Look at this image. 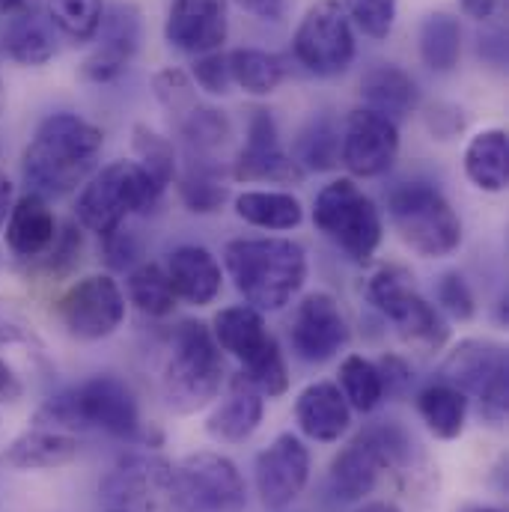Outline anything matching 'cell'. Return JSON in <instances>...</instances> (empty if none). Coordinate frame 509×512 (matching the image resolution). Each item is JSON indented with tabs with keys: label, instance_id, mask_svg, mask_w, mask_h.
Segmentation results:
<instances>
[{
	"label": "cell",
	"instance_id": "cell-1",
	"mask_svg": "<svg viewBox=\"0 0 509 512\" xmlns=\"http://www.w3.org/2000/svg\"><path fill=\"white\" fill-rule=\"evenodd\" d=\"M105 146L102 128L78 114L42 120L21 155V176L39 197H63L87 182Z\"/></svg>",
	"mask_w": 509,
	"mask_h": 512
},
{
	"label": "cell",
	"instance_id": "cell-2",
	"mask_svg": "<svg viewBox=\"0 0 509 512\" xmlns=\"http://www.w3.org/2000/svg\"><path fill=\"white\" fill-rule=\"evenodd\" d=\"M33 423L63 429V432L96 429V432H105V435L123 438V441L143 438L134 390L111 373L93 376L87 382L48 396L39 405V411L33 414Z\"/></svg>",
	"mask_w": 509,
	"mask_h": 512
},
{
	"label": "cell",
	"instance_id": "cell-3",
	"mask_svg": "<svg viewBox=\"0 0 509 512\" xmlns=\"http://www.w3.org/2000/svg\"><path fill=\"white\" fill-rule=\"evenodd\" d=\"M239 295L259 313L283 310L307 280V254L292 239H236L224 248Z\"/></svg>",
	"mask_w": 509,
	"mask_h": 512
},
{
	"label": "cell",
	"instance_id": "cell-4",
	"mask_svg": "<svg viewBox=\"0 0 509 512\" xmlns=\"http://www.w3.org/2000/svg\"><path fill=\"white\" fill-rule=\"evenodd\" d=\"M224 352L203 322H182L173 334V349L161 376L164 402L176 414H197L224 387Z\"/></svg>",
	"mask_w": 509,
	"mask_h": 512
},
{
	"label": "cell",
	"instance_id": "cell-5",
	"mask_svg": "<svg viewBox=\"0 0 509 512\" xmlns=\"http://www.w3.org/2000/svg\"><path fill=\"white\" fill-rule=\"evenodd\" d=\"M414 441L396 420H379L352 438L328 468L331 495L343 504H358L379 486L384 471H399L411 462Z\"/></svg>",
	"mask_w": 509,
	"mask_h": 512
},
{
	"label": "cell",
	"instance_id": "cell-6",
	"mask_svg": "<svg viewBox=\"0 0 509 512\" xmlns=\"http://www.w3.org/2000/svg\"><path fill=\"white\" fill-rule=\"evenodd\" d=\"M161 191L164 188L137 161H111L78 194L75 215L81 227L105 239L131 215L149 212L161 200Z\"/></svg>",
	"mask_w": 509,
	"mask_h": 512
},
{
	"label": "cell",
	"instance_id": "cell-7",
	"mask_svg": "<svg viewBox=\"0 0 509 512\" xmlns=\"http://www.w3.org/2000/svg\"><path fill=\"white\" fill-rule=\"evenodd\" d=\"M390 224L417 256L441 259L462 245V218L429 182H405L387 197Z\"/></svg>",
	"mask_w": 509,
	"mask_h": 512
},
{
	"label": "cell",
	"instance_id": "cell-8",
	"mask_svg": "<svg viewBox=\"0 0 509 512\" xmlns=\"http://www.w3.org/2000/svg\"><path fill=\"white\" fill-rule=\"evenodd\" d=\"M212 334L221 352L233 355L242 364V376L254 384L262 396L274 399L289 390V370H286L280 343L265 328L259 310L248 304L224 307L212 322Z\"/></svg>",
	"mask_w": 509,
	"mask_h": 512
},
{
	"label": "cell",
	"instance_id": "cell-9",
	"mask_svg": "<svg viewBox=\"0 0 509 512\" xmlns=\"http://www.w3.org/2000/svg\"><path fill=\"white\" fill-rule=\"evenodd\" d=\"M367 298L411 349L438 352L447 343L450 328L441 310L417 292L411 271L402 265H382L367 283Z\"/></svg>",
	"mask_w": 509,
	"mask_h": 512
},
{
	"label": "cell",
	"instance_id": "cell-10",
	"mask_svg": "<svg viewBox=\"0 0 509 512\" xmlns=\"http://www.w3.org/2000/svg\"><path fill=\"white\" fill-rule=\"evenodd\" d=\"M313 224L355 262H370L382 245V215L352 179H337L319 191L313 203Z\"/></svg>",
	"mask_w": 509,
	"mask_h": 512
},
{
	"label": "cell",
	"instance_id": "cell-11",
	"mask_svg": "<svg viewBox=\"0 0 509 512\" xmlns=\"http://www.w3.org/2000/svg\"><path fill=\"white\" fill-rule=\"evenodd\" d=\"M248 486L233 459L200 450L173 465L167 512H245Z\"/></svg>",
	"mask_w": 509,
	"mask_h": 512
},
{
	"label": "cell",
	"instance_id": "cell-12",
	"mask_svg": "<svg viewBox=\"0 0 509 512\" xmlns=\"http://www.w3.org/2000/svg\"><path fill=\"white\" fill-rule=\"evenodd\" d=\"M441 382L459 387L480 402V417L492 426L507 420L509 361L507 349L495 340H462L441 364Z\"/></svg>",
	"mask_w": 509,
	"mask_h": 512
},
{
	"label": "cell",
	"instance_id": "cell-13",
	"mask_svg": "<svg viewBox=\"0 0 509 512\" xmlns=\"http://www.w3.org/2000/svg\"><path fill=\"white\" fill-rule=\"evenodd\" d=\"M292 51L295 60L319 78H334L352 66L355 33L340 0H319L307 9L295 30Z\"/></svg>",
	"mask_w": 509,
	"mask_h": 512
},
{
	"label": "cell",
	"instance_id": "cell-14",
	"mask_svg": "<svg viewBox=\"0 0 509 512\" xmlns=\"http://www.w3.org/2000/svg\"><path fill=\"white\" fill-rule=\"evenodd\" d=\"M57 316L69 337L96 343L111 337L126 319V295L111 274H87L69 286L57 304Z\"/></svg>",
	"mask_w": 509,
	"mask_h": 512
},
{
	"label": "cell",
	"instance_id": "cell-15",
	"mask_svg": "<svg viewBox=\"0 0 509 512\" xmlns=\"http://www.w3.org/2000/svg\"><path fill=\"white\" fill-rule=\"evenodd\" d=\"M158 102L170 111L179 134L188 140L191 152H209L215 146H224L230 137V120L224 111L209 108L200 102L194 84L188 81L185 72L179 69H161L152 78Z\"/></svg>",
	"mask_w": 509,
	"mask_h": 512
},
{
	"label": "cell",
	"instance_id": "cell-16",
	"mask_svg": "<svg viewBox=\"0 0 509 512\" xmlns=\"http://www.w3.org/2000/svg\"><path fill=\"white\" fill-rule=\"evenodd\" d=\"M254 480L256 495L265 510L280 512L292 507L310 480V450L292 432L277 435L256 456Z\"/></svg>",
	"mask_w": 509,
	"mask_h": 512
},
{
	"label": "cell",
	"instance_id": "cell-17",
	"mask_svg": "<svg viewBox=\"0 0 509 512\" xmlns=\"http://www.w3.org/2000/svg\"><path fill=\"white\" fill-rule=\"evenodd\" d=\"M170 483H173V465L167 459L134 453L120 459L108 471V477L102 480V495L105 501L114 504V510H167Z\"/></svg>",
	"mask_w": 509,
	"mask_h": 512
},
{
	"label": "cell",
	"instance_id": "cell-18",
	"mask_svg": "<svg viewBox=\"0 0 509 512\" xmlns=\"http://www.w3.org/2000/svg\"><path fill=\"white\" fill-rule=\"evenodd\" d=\"M289 337H292V352L301 361L325 364L340 349H346L352 331L337 298L328 292H313L298 304Z\"/></svg>",
	"mask_w": 509,
	"mask_h": 512
},
{
	"label": "cell",
	"instance_id": "cell-19",
	"mask_svg": "<svg viewBox=\"0 0 509 512\" xmlns=\"http://www.w3.org/2000/svg\"><path fill=\"white\" fill-rule=\"evenodd\" d=\"M399 152V128L384 114L358 108L349 114L340 134V161L352 176H382L393 167Z\"/></svg>",
	"mask_w": 509,
	"mask_h": 512
},
{
	"label": "cell",
	"instance_id": "cell-20",
	"mask_svg": "<svg viewBox=\"0 0 509 512\" xmlns=\"http://www.w3.org/2000/svg\"><path fill=\"white\" fill-rule=\"evenodd\" d=\"M233 176L239 182H277V185H301L304 170L283 149L277 123L268 111H254L248 123V140L236 155Z\"/></svg>",
	"mask_w": 509,
	"mask_h": 512
},
{
	"label": "cell",
	"instance_id": "cell-21",
	"mask_svg": "<svg viewBox=\"0 0 509 512\" xmlns=\"http://www.w3.org/2000/svg\"><path fill=\"white\" fill-rule=\"evenodd\" d=\"M96 48L84 60V78L93 84H111L128 69L140 45V12L131 3H114L96 33Z\"/></svg>",
	"mask_w": 509,
	"mask_h": 512
},
{
	"label": "cell",
	"instance_id": "cell-22",
	"mask_svg": "<svg viewBox=\"0 0 509 512\" xmlns=\"http://www.w3.org/2000/svg\"><path fill=\"white\" fill-rule=\"evenodd\" d=\"M164 36L185 54H212L227 42V0H173Z\"/></svg>",
	"mask_w": 509,
	"mask_h": 512
},
{
	"label": "cell",
	"instance_id": "cell-23",
	"mask_svg": "<svg viewBox=\"0 0 509 512\" xmlns=\"http://www.w3.org/2000/svg\"><path fill=\"white\" fill-rule=\"evenodd\" d=\"M295 420L307 438H313L319 444H334L349 432L352 408L337 384L313 382L307 384L295 399Z\"/></svg>",
	"mask_w": 509,
	"mask_h": 512
},
{
	"label": "cell",
	"instance_id": "cell-24",
	"mask_svg": "<svg viewBox=\"0 0 509 512\" xmlns=\"http://www.w3.org/2000/svg\"><path fill=\"white\" fill-rule=\"evenodd\" d=\"M81 453V438L75 432L30 426L3 450V465L12 471H54L75 462Z\"/></svg>",
	"mask_w": 509,
	"mask_h": 512
},
{
	"label": "cell",
	"instance_id": "cell-25",
	"mask_svg": "<svg viewBox=\"0 0 509 512\" xmlns=\"http://www.w3.org/2000/svg\"><path fill=\"white\" fill-rule=\"evenodd\" d=\"M262 414H265V396L239 373L230 379L221 405L209 414L206 432L221 444H245L259 429Z\"/></svg>",
	"mask_w": 509,
	"mask_h": 512
},
{
	"label": "cell",
	"instance_id": "cell-26",
	"mask_svg": "<svg viewBox=\"0 0 509 512\" xmlns=\"http://www.w3.org/2000/svg\"><path fill=\"white\" fill-rule=\"evenodd\" d=\"M6 248L21 259H39L57 239V218L45 197L27 191L6 218Z\"/></svg>",
	"mask_w": 509,
	"mask_h": 512
},
{
	"label": "cell",
	"instance_id": "cell-27",
	"mask_svg": "<svg viewBox=\"0 0 509 512\" xmlns=\"http://www.w3.org/2000/svg\"><path fill=\"white\" fill-rule=\"evenodd\" d=\"M164 271H167L173 295L182 298L185 304L206 307L221 292V265L206 248H197V245L176 248L167 259Z\"/></svg>",
	"mask_w": 509,
	"mask_h": 512
},
{
	"label": "cell",
	"instance_id": "cell-28",
	"mask_svg": "<svg viewBox=\"0 0 509 512\" xmlns=\"http://www.w3.org/2000/svg\"><path fill=\"white\" fill-rule=\"evenodd\" d=\"M3 48L18 66H45L57 54V30L48 15L27 9L9 18Z\"/></svg>",
	"mask_w": 509,
	"mask_h": 512
},
{
	"label": "cell",
	"instance_id": "cell-29",
	"mask_svg": "<svg viewBox=\"0 0 509 512\" xmlns=\"http://www.w3.org/2000/svg\"><path fill=\"white\" fill-rule=\"evenodd\" d=\"M361 96L367 102L370 111L384 114L387 120H402L411 111H417L420 105V90L414 84V78L408 72H402L399 66H376L364 75L361 81Z\"/></svg>",
	"mask_w": 509,
	"mask_h": 512
},
{
	"label": "cell",
	"instance_id": "cell-30",
	"mask_svg": "<svg viewBox=\"0 0 509 512\" xmlns=\"http://www.w3.org/2000/svg\"><path fill=\"white\" fill-rule=\"evenodd\" d=\"M509 140L504 128H486L471 137L465 149V176L474 182V188L501 194L507 191L509 167Z\"/></svg>",
	"mask_w": 509,
	"mask_h": 512
},
{
	"label": "cell",
	"instance_id": "cell-31",
	"mask_svg": "<svg viewBox=\"0 0 509 512\" xmlns=\"http://www.w3.org/2000/svg\"><path fill=\"white\" fill-rule=\"evenodd\" d=\"M417 414L426 429L441 441H456L465 432L468 420V396L447 382L429 384L417 393Z\"/></svg>",
	"mask_w": 509,
	"mask_h": 512
},
{
	"label": "cell",
	"instance_id": "cell-32",
	"mask_svg": "<svg viewBox=\"0 0 509 512\" xmlns=\"http://www.w3.org/2000/svg\"><path fill=\"white\" fill-rule=\"evenodd\" d=\"M236 215L259 230H295L304 221L298 197L286 191H245L236 197Z\"/></svg>",
	"mask_w": 509,
	"mask_h": 512
},
{
	"label": "cell",
	"instance_id": "cell-33",
	"mask_svg": "<svg viewBox=\"0 0 509 512\" xmlns=\"http://www.w3.org/2000/svg\"><path fill=\"white\" fill-rule=\"evenodd\" d=\"M230 78L236 87H242L251 96H271L286 75V66L277 54L259 51V48H236L227 54Z\"/></svg>",
	"mask_w": 509,
	"mask_h": 512
},
{
	"label": "cell",
	"instance_id": "cell-34",
	"mask_svg": "<svg viewBox=\"0 0 509 512\" xmlns=\"http://www.w3.org/2000/svg\"><path fill=\"white\" fill-rule=\"evenodd\" d=\"M420 57L432 72H453L462 57L459 18L447 12H432L420 27Z\"/></svg>",
	"mask_w": 509,
	"mask_h": 512
},
{
	"label": "cell",
	"instance_id": "cell-35",
	"mask_svg": "<svg viewBox=\"0 0 509 512\" xmlns=\"http://www.w3.org/2000/svg\"><path fill=\"white\" fill-rule=\"evenodd\" d=\"M128 286V301L146 313V316H170L173 307H176V295L170 289V280H167V271L158 265V262H143L137 265L126 280Z\"/></svg>",
	"mask_w": 509,
	"mask_h": 512
},
{
	"label": "cell",
	"instance_id": "cell-36",
	"mask_svg": "<svg viewBox=\"0 0 509 512\" xmlns=\"http://www.w3.org/2000/svg\"><path fill=\"white\" fill-rule=\"evenodd\" d=\"M48 18L54 30L63 33L69 42L87 45L102 27L105 0H48Z\"/></svg>",
	"mask_w": 509,
	"mask_h": 512
},
{
	"label": "cell",
	"instance_id": "cell-37",
	"mask_svg": "<svg viewBox=\"0 0 509 512\" xmlns=\"http://www.w3.org/2000/svg\"><path fill=\"white\" fill-rule=\"evenodd\" d=\"M295 164L307 173H325L340 164V134L328 117L310 120L295 140Z\"/></svg>",
	"mask_w": 509,
	"mask_h": 512
},
{
	"label": "cell",
	"instance_id": "cell-38",
	"mask_svg": "<svg viewBox=\"0 0 509 512\" xmlns=\"http://www.w3.org/2000/svg\"><path fill=\"white\" fill-rule=\"evenodd\" d=\"M337 387L346 396L349 408H355L361 414H370L384 399L379 367L364 355H349L340 364V384Z\"/></svg>",
	"mask_w": 509,
	"mask_h": 512
},
{
	"label": "cell",
	"instance_id": "cell-39",
	"mask_svg": "<svg viewBox=\"0 0 509 512\" xmlns=\"http://www.w3.org/2000/svg\"><path fill=\"white\" fill-rule=\"evenodd\" d=\"M179 191H182V200L191 212H218L227 200V185L218 179V170L206 161H191L188 173L182 176L179 182Z\"/></svg>",
	"mask_w": 509,
	"mask_h": 512
},
{
	"label": "cell",
	"instance_id": "cell-40",
	"mask_svg": "<svg viewBox=\"0 0 509 512\" xmlns=\"http://www.w3.org/2000/svg\"><path fill=\"white\" fill-rule=\"evenodd\" d=\"M134 152L140 155V167L161 185L167 188L176 176V152L167 137L146 126H134Z\"/></svg>",
	"mask_w": 509,
	"mask_h": 512
},
{
	"label": "cell",
	"instance_id": "cell-41",
	"mask_svg": "<svg viewBox=\"0 0 509 512\" xmlns=\"http://www.w3.org/2000/svg\"><path fill=\"white\" fill-rule=\"evenodd\" d=\"M349 21H355L364 36L382 42L396 24V0H340Z\"/></svg>",
	"mask_w": 509,
	"mask_h": 512
},
{
	"label": "cell",
	"instance_id": "cell-42",
	"mask_svg": "<svg viewBox=\"0 0 509 512\" xmlns=\"http://www.w3.org/2000/svg\"><path fill=\"white\" fill-rule=\"evenodd\" d=\"M435 298H438V310L450 313L453 319L465 322L474 316L477 304H474V292L468 286V280L459 271H447L438 286H435Z\"/></svg>",
	"mask_w": 509,
	"mask_h": 512
},
{
	"label": "cell",
	"instance_id": "cell-43",
	"mask_svg": "<svg viewBox=\"0 0 509 512\" xmlns=\"http://www.w3.org/2000/svg\"><path fill=\"white\" fill-rule=\"evenodd\" d=\"M194 81L209 96H227L230 87H233L230 66H227V54L212 51V54L197 57V63H194Z\"/></svg>",
	"mask_w": 509,
	"mask_h": 512
},
{
	"label": "cell",
	"instance_id": "cell-44",
	"mask_svg": "<svg viewBox=\"0 0 509 512\" xmlns=\"http://www.w3.org/2000/svg\"><path fill=\"white\" fill-rule=\"evenodd\" d=\"M78 254H81V236H78L75 224H66L63 230H57L54 245L42 254V265L48 274H63L66 268H72Z\"/></svg>",
	"mask_w": 509,
	"mask_h": 512
},
{
	"label": "cell",
	"instance_id": "cell-45",
	"mask_svg": "<svg viewBox=\"0 0 509 512\" xmlns=\"http://www.w3.org/2000/svg\"><path fill=\"white\" fill-rule=\"evenodd\" d=\"M379 376H382V390L387 399H399L411 390L414 384V373L408 370V364L396 355H384L382 361L376 364Z\"/></svg>",
	"mask_w": 509,
	"mask_h": 512
},
{
	"label": "cell",
	"instance_id": "cell-46",
	"mask_svg": "<svg viewBox=\"0 0 509 512\" xmlns=\"http://www.w3.org/2000/svg\"><path fill=\"white\" fill-rule=\"evenodd\" d=\"M24 393V384L18 379V373L0 358V405H9V402H18Z\"/></svg>",
	"mask_w": 509,
	"mask_h": 512
},
{
	"label": "cell",
	"instance_id": "cell-47",
	"mask_svg": "<svg viewBox=\"0 0 509 512\" xmlns=\"http://www.w3.org/2000/svg\"><path fill=\"white\" fill-rule=\"evenodd\" d=\"M462 12L477 21H492L504 12V0H462Z\"/></svg>",
	"mask_w": 509,
	"mask_h": 512
},
{
	"label": "cell",
	"instance_id": "cell-48",
	"mask_svg": "<svg viewBox=\"0 0 509 512\" xmlns=\"http://www.w3.org/2000/svg\"><path fill=\"white\" fill-rule=\"evenodd\" d=\"M236 3L265 21H277L283 15V0H236Z\"/></svg>",
	"mask_w": 509,
	"mask_h": 512
},
{
	"label": "cell",
	"instance_id": "cell-49",
	"mask_svg": "<svg viewBox=\"0 0 509 512\" xmlns=\"http://www.w3.org/2000/svg\"><path fill=\"white\" fill-rule=\"evenodd\" d=\"M12 206H15V185L0 173V230H3V224H6Z\"/></svg>",
	"mask_w": 509,
	"mask_h": 512
},
{
	"label": "cell",
	"instance_id": "cell-50",
	"mask_svg": "<svg viewBox=\"0 0 509 512\" xmlns=\"http://www.w3.org/2000/svg\"><path fill=\"white\" fill-rule=\"evenodd\" d=\"M36 9V0H0V15H18Z\"/></svg>",
	"mask_w": 509,
	"mask_h": 512
},
{
	"label": "cell",
	"instance_id": "cell-51",
	"mask_svg": "<svg viewBox=\"0 0 509 512\" xmlns=\"http://www.w3.org/2000/svg\"><path fill=\"white\" fill-rule=\"evenodd\" d=\"M355 512H402L396 504H390V501H370V504H364L361 510Z\"/></svg>",
	"mask_w": 509,
	"mask_h": 512
},
{
	"label": "cell",
	"instance_id": "cell-52",
	"mask_svg": "<svg viewBox=\"0 0 509 512\" xmlns=\"http://www.w3.org/2000/svg\"><path fill=\"white\" fill-rule=\"evenodd\" d=\"M12 340H21V331L9 322H0V343H12Z\"/></svg>",
	"mask_w": 509,
	"mask_h": 512
},
{
	"label": "cell",
	"instance_id": "cell-53",
	"mask_svg": "<svg viewBox=\"0 0 509 512\" xmlns=\"http://www.w3.org/2000/svg\"><path fill=\"white\" fill-rule=\"evenodd\" d=\"M462 512H504V510H498V507H486V504H468V507H462Z\"/></svg>",
	"mask_w": 509,
	"mask_h": 512
},
{
	"label": "cell",
	"instance_id": "cell-54",
	"mask_svg": "<svg viewBox=\"0 0 509 512\" xmlns=\"http://www.w3.org/2000/svg\"><path fill=\"white\" fill-rule=\"evenodd\" d=\"M3 111H6V87L0 81V117H3Z\"/></svg>",
	"mask_w": 509,
	"mask_h": 512
},
{
	"label": "cell",
	"instance_id": "cell-55",
	"mask_svg": "<svg viewBox=\"0 0 509 512\" xmlns=\"http://www.w3.org/2000/svg\"><path fill=\"white\" fill-rule=\"evenodd\" d=\"M108 512H131V510H108Z\"/></svg>",
	"mask_w": 509,
	"mask_h": 512
}]
</instances>
